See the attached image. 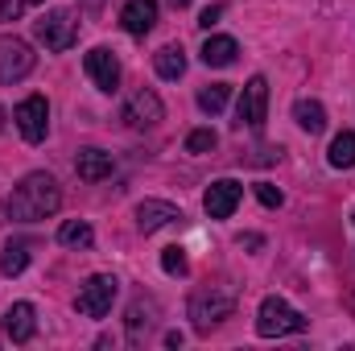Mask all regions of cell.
<instances>
[{
	"instance_id": "obj_1",
	"label": "cell",
	"mask_w": 355,
	"mask_h": 351,
	"mask_svg": "<svg viewBox=\"0 0 355 351\" xmlns=\"http://www.w3.org/2000/svg\"><path fill=\"white\" fill-rule=\"evenodd\" d=\"M62 207V190L50 174H25L17 182V190L8 194V215L17 223H37V219H50L54 211Z\"/></svg>"
},
{
	"instance_id": "obj_2",
	"label": "cell",
	"mask_w": 355,
	"mask_h": 351,
	"mask_svg": "<svg viewBox=\"0 0 355 351\" xmlns=\"http://www.w3.org/2000/svg\"><path fill=\"white\" fill-rule=\"evenodd\" d=\"M232 310H236V293L227 285H207V289H198L190 298V323H194L198 335H207L211 327H219L223 318H232Z\"/></svg>"
},
{
	"instance_id": "obj_3",
	"label": "cell",
	"mask_w": 355,
	"mask_h": 351,
	"mask_svg": "<svg viewBox=\"0 0 355 351\" xmlns=\"http://www.w3.org/2000/svg\"><path fill=\"white\" fill-rule=\"evenodd\" d=\"M306 331V318L285 302V298H265L257 310V335L261 339H281V335H297Z\"/></svg>"
},
{
	"instance_id": "obj_4",
	"label": "cell",
	"mask_w": 355,
	"mask_h": 351,
	"mask_svg": "<svg viewBox=\"0 0 355 351\" xmlns=\"http://www.w3.org/2000/svg\"><path fill=\"white\" fill-rule=\"evenodd\" d=\"M33 33H37V42H42L46 50L62 54V50L75 46V37H79V21H75L71 8H50V12H42V21H33Z\"/></svg>"
},
{
	"instance_id": "obj_5",
	"label": "cell",
	"mask_w": 355,
	"mask_h": 351,
	"mask_svg": "<svg viewBox=\"0 0 355 351\" xmlns=\"http://www.w3.org/2000/svg\"><path fill=\"white\" fill-rule=\"evenodd\" d=\"M116 293H120V281H116L112 273H95V277H87V281L79 285V298H75V310H79L83 318H103V314L112 310V302H116Z\"/></svg>"
},
{
	"instance_id": "obj_6",
	"label": "cell",
	"mask_w": 355,
	"mask_h": 351,
	"mask_svg": "<svg viewBox=\"0 0 355 351\" xmlns=\"http://www.w3.org/2000/svg\"><path fill=\"white\" fill-rule=\"evenodd\" d=\"M33 62H37V54L29 50L25 37L0 33V83H21L33 71Z\"/></svg>"
},
{
	"instance_id": "obj_7",
	"label": "cell",
	"mask_w": 355,
	"mask_h": 351,
	"mask_svg": "<svg viewBox=\"0 0 355 351\" xmlns=\"http://www.w3.org/2000/svg\"><path fill=\"white\" fill-rule=\"evenodd\" d=\"M265 120H268V79L265 75H252L244 95H240V103H236V124L240 128L248 124L252 132H261Z\"/></svg>"
},
{
	"instance_id": "obj_8",
	"label": "cell",
	"mask_w": 355,
	"mask_h": 351,
	"mask_svg": "<svg viewBox=\"0 0 355 351\" xmlns=\"http://www.w3.org/2000/svg\"><path fill=\"white\" fill-rule=\"evenodd\" d=\"M12 120H17V128H21V137L29 145H42L46 132H50V103H46V95H25L17 103Z\"/></svg>"
},
{
	"instance_id": "obj_9",
	"label": "cell",
	"mask_w": 355,
	"mask_h": 351,
	"mask_svg": "<svg viewBox=\"0 0 355 351\" xmlns=\"http://www.w3.org/2000/svg\"><path fill=\"white\" fill-rule=\"evenodd\" d=\"M162 116H166V108H162L157 91H149V87L132 91V95L124 99V108H120V120H124L128 128H153V124H162Z\"/></svg>"
},
{
	"instance_id": "obj_10",
	"label": "cell",
	"mask_w": 355,
	"mask_h": 351,
	"mask_svg": "<svg viewBox=\"0 0 355 351\" xmlns=\"http://www.w3.org/2000/svg\"><path fill=\"white\" fill-rule=\"evenodd\" d=\"M240 198H244V186H240L236 178H219V182L207 186V194H202V211H207L211 219H232L236 207H240Z\"/></svg>"
},
{
	"instance_id": "obj_11",
	"label": "cell",
	"mask_w": 355,
	"mask_h": 351,
	"mask_svg": "<svg viewBox=\"0 0 355 351\" xmlns=\"http://www.w3.org/2000/svg\"><path fill=\"white\" fill-rule=\"evenodd\" d=\"M83 71L91 75V83L99 91H120V58L107 50V46H95V50H87V58H83Z\"/></svg>"
},
{
	"instance_id": "obj_12",
	"label": "cell",
	"mask_w": 355,
	"mask_h": 351,
	"mask_svg": "<svg viewBox=\"0 0 355 351\" xmlns=\"http://www.w3.org/2000/svg\"><path fill=\"white\" fill-rule=\"evenodd\" d=\"M157 318H162V306H157L153 298H137V302L128 306V318H124L128 343H132V348H137V343H145V339H149V331L157 327Z\"/></svg>"
},
{
	"instance_id": "obj_13",
	"label": "cell",
	"mask_w": 355,
	"mask_h": 351,
	"mask_svg": "<svg viewBox=\"0 0 355 351\" xmlns=\"http://www.w3.org/2000/svg\"><path fill=\"white\" fill-rule=\"evenodd\" d=\"M178 219H182V211H178L174 203H166V198H145V203L137 207V228H141L145 236L170 228V223H178Z\"/></svg>"
},
{
	"instance_id": "obj_14",
	"label": "cell",
	"mask_w": 355,
	"mask_h": 351,
	"mask_svg": "<svg viewBox=\"0 0 355 351\" xmlns=\"http://www.w3.org/2000/svg\"><path fill=\"white\" fill-rule=\"evenodd\" d=\"M33 331H37V310H33L29 302H12V306L4 310V335H8L12 343H29Z\"/></svg>"
},
{
	"instance_id": "obj_15",
	"label": "cell",
	"mask_w": 355,
	"mask_h": 351,
	"mask_svg": "<svg viewBox=\"0 0 355 351\" xmlns=\"http://www.w3.org/2000/svg\"><path fill=\"white\" fill-rule=\"evenodd\" d=\"M120 25H124L132 37H145V33L157 25V0H128L124 12H120Z\"/></svg>"
},
{
	"instance_id": "obj_16",
	"label": "cell",
	"mask_w": 355,
	"mask_h": 351,
	"mask_svg": "<svg viewBox=\"0 0 355 351\" xmlns=\"http://www.w3.org/2000/svg\"><path fill=\"white\" fill-rule=\"evenodd\" d=\"M112 170H116V162L103 149H83L75 157V174L83 178V182H103V178H112Z\"/></svg>"
},
{
	"instance_id": "obj_17",
	"label": "cell",
	"mask_w": 355,
	"mask_h": 351,
	"mask_svg": "<svg viewBox=\"0 0 355 351\" xmlns=\"http://www.w3.org/2000/svg\"><path fill=\"white\" fill-rule=\"evenodd\" d=\"M236 54H240L236 37L215 33V37H207V42H202V62H207V67H232V62H236Z\"/></svg>"
},
{
	"instance_id": "obj_18",
	"label": "cell",
	"mask_w": 355,
	"mask_h": 351,
	"mask_svg": "<svg viewBox=\"0 0 355 351\" xmlns=\"http://www.w3.org/2000/svg\"><path fill=\"white\" fill-rule=\"evenodd\" d=\"M293 120H297L302 132L318 137V132L327 128V108H322L318 99H297V103H293Z\"/></svg>"
},
{
	"instance_id": "obj_19",
	"label": "cell",
	"mask_w": 355,
	"mask_h": 351,
	"mask_svg": "<svg viewBox=\"0 0 355 351\" xmlns=\"http://www.w3.org/2000/svg\"><path fill=\"white\" fill-rule=\"evenodd\" d=\"M153 67H157V75H162V79H170V83H174V79L186 75V50H182V46H162V50L153 54Z\"/></svg>"
},
{
	"instance_id": "obj_20",
	"label": "cell",
	"mask_w": 355,
	"mask_h": 351,
	"mask_svg": "<svg viewBox=\"0 0 355 351\" xmlns=\"http://www.w3.org/2000/svg\"><path fill=\"white\" fill-rule=\"evenodd\" d=\"M327 162H331L335 170H352L355 166V132L352 128L335 132V141H331V149H327Z\"/></svg>"
},
{
	"instance_id": "obj_21",
	"label": "cell",
	"mask_w": 355,
	"mask_h": 351,
	"mask_svg": "<svg viewBox=\"0 0 355 351\" xmlns=\"http://www.w3.org/2000/svg\"><path fill=\"white\" fill-rule=\"evenodd\" d=\"M91 240H95V232L83 219H67L58 228V244H67V248H91Z\"/></svg>"
},
{
	"instance_id": "obj_22",
	"label": "cell",
	"mask_w": 355,
	"mask_h": 351,
	"mask_svg": "<svg viewBox=\"0 0 355 351\" xmlns=\"http://www.w3.org/2000/svg\"><path fill=\"white\" fill-rule=\"evenodd\" d=\"M227 99H232V87H227V83H211V87L198 91V108H202L207 116H219V112L227 108Z\"/></svg>"
},
{
	"instance_id": "obj_23",
	"label": "cell",
	"mask_w": 355,
	"mask_h": 351,
	"mask_svg": "<svg viewBox=\"0 0 355 351\" xmlns=\"http://www.w3.org/2000/svg\"><path fill=\"white\" fill-rule=\"evenodd\" d=\"M25 264H29V244H4V257H0V273L4 277H21L25 273Z\"/></svg>"
},
{
	"instance_id": "obj_24",
	"label": "cell",
	"mask_w": 355,
	"mask_h": 351,
	"mask_svg": "<svg viewBox=\"0 0 355 351\" xmlns=\"http://www.w3.org/2000/svg\"><path fill=\"white\" fill-rule=\"evenodd\" d=\"M219 145V137L211 132V128H194L190 137H186V153H211Z\"/></svg>"
},
{
	"instance_id": "obj_25",
	"label": "cell",
	"mask_w": 355,
	"mask_h": 351,
	"mask_svg": "<svg viewBox=\"0 0 355 351\" xmlns=\"http://www.w3.org/2000/svg\"><path fill=\"white\" fill-rule=\"evenodd\" d=\"M162 268H166V273H170V277H186V268H190V264H186V248H166V252H162Z\"/></svg>"
},
{
	"instance_id": "obj_26",
	"label": "cell",
	"mask_w": 355,
	"mask_h": 351,
	"mask_svg": "<svg viewBox=\"0 0 355 351\" xmlns=\"http://www.w3.org/2000/svg\"><path fill=\"white\" fill-rule=\"evenodd\" d=\"M257 198H261L265 207H281V203H285V194H281L272 182H257Z\"/></svg>"
},
{
	"instance_id": "obj_27",
	"label": "cell",
	"mask_w": 355,
	"mask_h": 351,
	"mask_svg": "<svg viewBox=\"0 0 355 351\" xmlns=\"http://www.w3.org/2000/svg\"><path fill=\"white\" fill-rule=\"evenodd\" d=\"M25 8H29V0H0V25L17 21V17H21Z\"/></svg>"
},
{
	"instance_id": "obj_28",
	"label": "cell",
	"mask_w": 355,
	"mask_h": 351,
	"mask_svg": "<svg viewBox=\"0 0 355 351\" xmlns=\"http://www.w3.org/2000/svg\"><path fill=\"white\" fill-rule=\"evenodd\" d=\"M219 17H223V4H211V8H202V12H198V25H202V29H211Z\"/></svg>"
},
{
	"instance_id": "obj_29",
	"label": "cell",
	"mask_w": 355,
	"mask_h": 351,
	"mask_svg": "<svg viewBox=\"0 0 355 351\" xmlns=\"http://www.w3.org/2000/svg\"><path fill=\"white\" fill-rule=\"evenodd\" d=\"M261 244H265L261 236H240V248H261Z\"/></svg>"
},
{
	"instance_id": "obj_30",
	"label": "cell",
	"mask_w": 355,
	"mask_h": 351,
	"mask_svg": "<svg viewBox=\"0 0 355 351\" xmlns=\"http://www.w3.org/2000/svg\"><path fill=\"white\" fill-rule=\"evenodd\" d=\"M79 4H83L87 12H95V8H103V0H79Z\"/></svg>"
},
{
	"instance_id": "obj_31",
	"label": "cell",
	"mask_w": 355,
	"mask_h": 351,
	"mask_svg": "<svg viewBox=\"0 0 355 351\" xmlns=\"http://www.w3.org/2000/svg\"><path fill=\"white\" fill-rule=\"evenodd\" d=\"M170 4H174V8H186V4H190V0H170Z\"/></svg>"
},
{
	"instance_id": "obj_32",
	"label": "cell",
	"mask_w": 355,
	"mask_h": 351,
	"mask_svg": "<svg viewBox=\"0 0 355 351\" xmlns=\"http://www.w3.org/2000/svg\"><path fill=\"white\" fill-rule=\"evenodd\" d=\"M0 128H4V108H0Z\"/></svg>"
},
{
	"instance_id": "obj_33",
	"label": "cell",
	"mask_w": 355,
	"mask_h": 351,
	"mask_svg": "<svg viewBox=\"0 0 355 351\" xmlns=\"http://www.w3.org/2000/svg\"><path fill=\"white\" fill-rule=\"evenodd\" d=\"M29 4H42V0H29Z\"/></svg>"
},
{
	"instance_id": "obj_34",
	"label": "cell",
	"mask_w": 355,
	"mask_h": 351,
	"mask_svg": "<svg viewBox=\"0 0 355 351\" xmlns=\"http://www.w3.org/2000/svg\"><path fill=\"white\" fill-rule=\"evenodd\" d=\"M352 223H355V219H352Z\"/></svg>"
}]
</instances>
